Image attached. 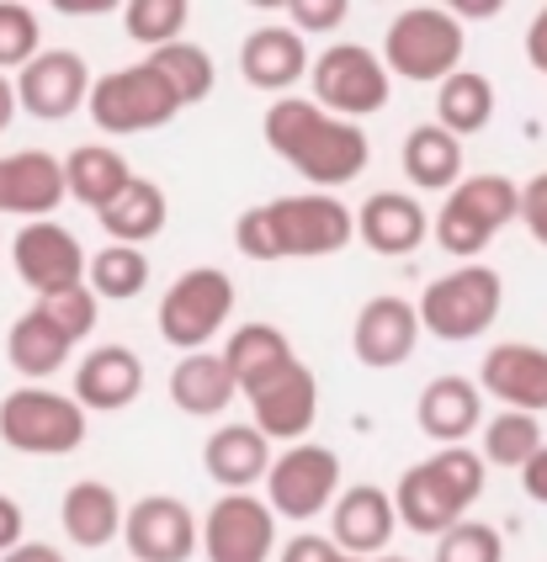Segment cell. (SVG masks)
I'll use <instances>...</instances> for the list:
<instances>
[{"instance_id": "1", "label": "cell", "mask_w": 547, "mask_h": 562, "mask_svg": "<svg viewBox=\"0 0 547 562\" xmlns=\"http://www.w3.org/2000/svg\"><path fill=\"white\" fill-rule=\"evenodd\" d=\"M356 239V213L341 196L324 191H298V196H277L260 202L250 213L234 218V245L245 260H320V255H341Z\"/></svg>"}, {"instance_id": "2", "label": "cell", "mask_w": 547, "mask_h": 562, "mask_svg": "<svg viewBox=\"0 0 547 562\" xmlns=\"http://www.w3.org/2000/svg\"><path fill=\"white\" fill-rule=\"evenodd\" d=\"M468 54V32L447 5H404L383 32V69L388 80H415V86H442L457 75V64Z\"/></svg>"}, {"instance_id": "3", "label": "cell", "mask_w": 547, "mask_h": 562, "mask_svg": "<svg viewBox=\"0 0 547 562\" xmlns=\"http://www.w3.org/2000/svg\"><path fill=\"white\" fill-rule=\"evenodd\" d=\"M515 187L511 176H462L457 187L447 191V202H442V213L431 218V234H436V245L451 255V260H479L489 245H494V234L500 228H511L515 223Z\"/></svg>"}, {"instance_id": "4", "label": "cell", "mask_w": 547, "mask_h": 562, "mask_svg": "<svg viewBox=\"0 0 547 562\" xmlns=\"http://www.w3.org/2000/svg\"><path fill=\"white\" fill-rule=\"evenodd\" d=\"M505 308V281L494 266H457L451 277H436L415 303L420 335H436L447 345H468L479 340L483 329L500 318Z\"/></svg>"}, {"instance_id": "5", "label": "cell", "mask_w": 547, "mask_h": 562, "mask_svg": "<svg viewBox=\"0 0 547 562\" xmlns=\"http://www.w3.org/2000/svg\"><path fill=\"white\" fill-rule=\"evenodd\" d=\"M86 408L48 382H22L0 398V440L22 457H69L86 446Z\"/></svg>"}, {"instance_id": "6", "label": "cell", "mask_w": 547, "mask_h": 562, "mask_svg": "<svg viewBox=\"0 0 547 562\" xmlns=\"http://www.w3.org/2000/svg\"><path fill=\"white\" fill-rule=\"evenodd\" d=\"M234 303H239V292H234V277H228V271H219V266L181 271V277L165 286L160 313H155V318H160V340L176 345L181 356L208 350V340L228 324Z\"/></svg>"}, {"instance_id": "7", "label": "cell", "mask_w": 547, "mask_h": 562, "mask_svg": "<svg viewBox=\"0 0 547 562\" xmlns=\"http://www.w3.org/2000/svg\"><path fill=\"white\" fill-rule=\"evenodd\" d=\"M309 80H314V106L341 123H361L383 112L393 95L383 59L367 43H330L320 59H309Z\"/></svg>"}, {"instance_id": "8", "label": "cell", "mask_w": 547, "mask_h": 562, "mask_svg": "<svg viewBox=\"0 0 547 562\" xmlns=\"http://www.w3.org/2000/svg\"><path fill=\"white\" fill-rule=\"evenodd\" d=\"M86 112L91 123L107 133V138H133V133H149V127H165L181 106L149 64H129V69H112L91 80V95H86Z\"/></svg>"}, {"instance_id": "9", "label": "cell", "mask_w": 547, "mask_h": 562, "mask_svg": "<svg viewBox=\"0 0 547 562\" xmlns=\"http://www.w3.org/2000/svg\"><path fill=\"white\" fill-rule=\"evenodd\" d=\"M260 483H266V509L277 520H314L341 494V457L330 446L298 440L282 457H271Z\"/></svg>"}, {"instance_id": "10", "label": "cell", "mask_w": 547, "mask_h": 562, "mask_svg": "<svg viewBox=\"0 0 547 562\" xmlns=\"http://www.w3.org/2000/svg\"><path fill=\"white\" fill-rule=\"evenodd\" d=\"M91 80H97V75H91L86 54H75V48H43V54H37L33 64H22L16 80H11L16 112H27L37 123H65L69 112L86 106Z\"/></svg>"}, {"instance_id": "11", "label": "cell", "mask_w": 547, "mask_h": 562, "mask_svg": "<svg viewBox=\"0 0 547 562\" xmlns=\"http://www.w3.org/2000/svg\"><path fill=\"white\" fill-rule=\"evenodd\" d=\"M208 562H271L277 552V515L260 494H224L197 526Z\"/></svg>"}, {"instance_id": "12", "label": "cell", "mask_w": 547, "mask_h": 562, "mask_svg": "<svg viewBox=\"0 0 547 562\" xmlns=\"http://www.w3.org/2000/svg\"><path fill=\"white\" fill-rule=\"evenodd\" d=\"M245 398H250V425L271 446H298V440H309L314 419H320V376L303 361H288L282 372L266 376Z\"/></svg>"}, {"instance_id": "13", "label": "cell", "mask_w": 547, "mask_h": 562, "mask_svg": "<svg viewBox=\"0 0 547 562\" xmlns=\"http://www.w3.org/2000/svg\"><path fill=\"white\" fill-rule=\"evenodd\" d=\"M11 266H16L22 286H33L37 297H54V292H69L86 281V245L65 223L37 218L22 223V234L11 239Z\"/></svg>"}, {"instance_id": "14", "label": "cell", "mask_w": 547, "mask_h": 562, "mask_svg": "<svg viewBox=\"0 0 547 562\" xmlns=\"http://www.w3.org/2000/svg\"><path fill=\"white\" fill-rule=\"evenodd\" d=\"M292 170L309 181V187H320L324 196H335L341 187H351L367 176V165H372V144H367V133L361 123H341V117H330L324 112L314 133L303 138V149L288 159Z\"/></svg>"}, {"instance_id": "15", "label": "cell", "mask_w": 547, "mask_h": 562, "mask_svg": "<svg viewBox=\"0 0 547 562\" xmlns=\"http://www.w3.org/2000/svg\"><path fill=\"white\" fill-rule=\"evenodd\" d=\"M479 387L483 398L515 408V414H547V350L526 340H500L489 356L479 361Z\"/></svg>"}, {"instance_id": "16", "label": "cell", "mask_w": 547, "mask_h": 562, "mask_svg": "<svg viewBox=\"0 0 547 562\" xmlns=\"http://www.w3.org/2000/svg\"><path fill=\"white\" fill-rule=\"evenodd\" d=\"M420 345V318H415V303L410 297H367L361 313L351 324V356L367 367V372H393L415 356Z\"/></svg>"}, {"instance_id": "17", "label": "cell", "mask_w": 547, "mask_h": 562, "mask_svg": "<svg viewBox=\"0 0 547 562\" xmlns=\"http://www.w3.org/2000/svg\"><path fill=\"white\" fill-rule=\"evenodd\" d=\"M123 541H129L133 562H192L197 515L170 494H149L123 509Z\"/></svg>"}, {"instance_id": "18", "label": "cell", "mask_w": 547, "mask_h": 562, "mask_svg": "<svg viewBox=\"0 0 547 562\" xmlns=\"http://www.w3.org/2000/svg\"><path fill=\"white\" fill-rule=\"evenodd\" d=\"M399 531V515H393V499L372 483H356V488H341L335 504H330V547L341 558H383L388 541Z\"/></svg>"}, {"instance_id": "19", "label": "cell", "mask_w": 547, "mask_h": 562, "mask_svg": "<svg viewBox=\"0 0 547 562\" xmlns=\"http://www.w3.org/2000/svg\"><path fill=\"white\" fill-rule=\"evenodd\" d=\"M59 202H65V165L48 149H22L0 159V213L37 223L54 218Z\"/></svg>"}, {"instance_id": "20", "label": "cell", "mask_w": 547, "mask_h": 562, "mask_svg": "<svg viewBox=\"0 0 547 562\" xmlns=\"http://www.w3.org/2000/svg\"><path fill=\"white\" fill-rule=\"evenodd\" d=\"M356 239L372 255H388V260L415 255L431 239V213L420 207V196H410V191H378L356 213Z\"/></svg>"}, {"instance_id": "21", "label": "cell", "mask_w": 547, "mask_h": 562, "mask_svg": "<svg viewBox=\"0 0 547 562\" xmlns=\"http://www.w3.org/2000/svg\"><path fill=\"white\" fill-rule=\"evenodd\" d=\"M144 393V361L133 345H97L80 367H75V404L86 408H101V414H118L129 408L133 398Z\"/></svg>"}, {"instance_id": "22", "label": "cell", "mask_w": 547, "mask_h": 562, "mask_svg": "<svg viewBox=\"0 0 547 562\" xmlns=\"http://www.w3.org/2000/svg\"><path fill=\"white\" fill-rule=\"evenodd\" d=\"M415 419L436 446H462L468 436H479L483 425V393L473 387V376H457V372L431 376L420 387Z\"/></svg>"}, {"instance_id": "23", "label": "cell", "mask_w": 547, "mask_h": 562, "mask_svg": "<svg viewBox=\"0 0 547 562\" xmlns=\"http://www.w3.org/2000/svg\"><path fill=\"white\" fill-rule=\"evenodd\" d=\"M239 75L256 91L288 95L303 75H309V43L292 27H256L239 43Z\"/></svg>"}, {"instance_id": "24", "label": "cell", "mask_w": 547, "mask_h": 562, "mask_svg": "<svg viewBox=\"0 0 547 562\" xmlns=\"http://www.w3.org/2000/svg\"><path fill=\"white\" fill-rule=\"evenodd\" d=\"M271 457L277 451H271V440L260 436L256 425H219L208 436V446H202V468L228 494H250L260 477H266Z\"/></svg>"}, {"instance_id": "25", "label": "cell", "mask_w": 547, "mask_h": 562, "mask_svg": "<svg viewBox=\"0 0 547 562\" xmlns=\"http://www.w3.org/2000/svg\"><path fill=\"white\" fill-rule=\"evenodd\" d=\"M388 499H393V515L415 536H442L457 520H468V509L451 499V488L442 483V472L431 468V462H415V468L399 472V483H393Z\"/></svg>"}, {"instance_id": "26", "label": "cell", "mask_w": 547, "mask_h": 562, "mask_svg": "<svg viewBox=\"0 0 547 562\" xmlns=\"http://www.w3.org/2000/svg\"><path fill=\"white\" fill-rule=\"evenodd\" d=\"M165 218H170V202H165L160 181H149V176H133L129 187L97 213V223L112 234V245H133V250H144L149 239H160Z\"/></svg>"}, {"instance_id": "27", "label": "cell", "mask_w": 547, "mask_h": 562, "mask_svg": "<svg viewBox=\"0 0 547 562\" xmlns=\"http://www.w3.org/2000/svg\"><path fill=\"white\" fill-rule=\"evenodd\" d=\"M69 350H75V345L59 335V324L37 308V303L5 329V361H11V372H22L27 382H48L54 372H65Z\"/></svg>"}, {"instance_id": "28", "label": "cell", "mask_w": 547, "mask_h": 562, "mask_svg": "<svg viewBox=\"0 0 547 562\" xmlns=\"http://www.w3.org/2000/svg\"><path fill=\"white\" fill-rule=\"evenodd\" d=\"M234 376H228L224 356L219 350H192V356H181L176 361V372H170V404L181 408V414H192V419H213V414H224L234 404Z\"/></svg>"}, {"instance_id": "29", "label": "cell", "mask_w": 547, "mask_h": 562, "mask_svg": "<svg viewBox=\"0 0 547 562\" xmlns=\"http://www.w3.org/2000/svg\"><path fill=\"white\" fill-rule=\"evenodd\" d=\"M59 520H65V536L75 547L97 552L123 536V499H118V488H107L97 477H80L59 504Z\"/></svg>"}, {"instance_id": "30", "label": "cell", "mask_w": 547, "mask_h": 562, "mask_svg": "<svg viewBox=\"0 0 547 562\" xmlns=\"http://www.w3.org/2000/svg\"><path fill=\"white\" fill-rule=\"evenodd\" d=\"M219 356H224V367L239 393H256L266 376H277L288 361H298V356H292V340L277 324H239Z\"/></svg>"}, {"instance_id": "31", "label": "cell", "mask_w": 547, "mask_h": 562, "mask_svg": "<svg viewBox=\"0 0 547 562\" xmlns=\"http://www.w3.org/2000/svg\"><path fill=\"white\" fill-rule=\"evenodd\" d=\"M59 165H65V196H75L91 213H101L133 181V165L123 159V149H107V144H80Z\"/></svg>"}, {"instance_id": "32", "label": "cell", "mask_w": 547, "mask_h": 562, "mask_svg": "<svg viewBox=\"0 0 547 562\" xmlns=\"http://www.w3.org/2000/svg\"><path fill=\"white\" fill-rule=\"evenodd\" d=\"M399 165H404L410 187H420V191H451L457 181H462V144L451 138L447 127L420 123V127H410V133H404V155H399Z\"/></svg>"}, {"instance_id": "33", "label": "cell", "mask_w": 547, "mask_h": 562, "mask_svg": "<svg viewBox=\"0 0 547 562\" xmlns=\"http://www.w3.org/2000/svg\"><path fill=\"white\" fill-rule=\"evenodd\" d=\"M489 117H494V86H489V75L457 69V75H447V80L436 86V127H447L457 144L483 133Z\"/></svg>"}, {"instance_id": "34", "label": "cell", "mask_w": 547, "mask_h": 562, "mask_svg": "<svg viewBox=\"0 0 547 562\" xmlns=\"http://www.w3.org/2000/svg\"><path fill=\"white\" fill-rule=\"evenodd\" d=\"M144 64H149L165 86H170L176 106H197V101H208V95H213V86H219V64H213V54H208L202 43H187V37H181V43H165V48H155Z\"/></svg>"}, {"instance_id": "35", "label": "cell", "mask_w": 547, "mask_h": 562, "mask_svg": "<svg viewBox=\"0 0 547 562\" xmlns=\"http://www.w3.org/2000/svg\"><path fill=\"white\" fill-rule=\"evenodd\" d=\"M86 286L97 303H133L149 286V255L133 245H107V250L86 255Z\"/></svg>"}, {"instance_id": "36", "label": "cell", "mask_w": 547, "mask_h": 562, "mask_svg": "<svg viewBox=\"0 0 547 562\" xmlns=\"http://www.w3.org/2000/svg\"><path fill=\"white\" fill-rule=\"evenodd\" d=\"M479 462L483 468H511L521 472L532 457H537V446H543V419H532V414H515V408H500L494 419H483L479 425Z\"/></svg>"}, {"instance_id": "37", "label": "cell", "mask_w": 547, "mask_h": 562, "mask_svg": "<svg viewBox=\"0 0 547 562\" xmlns=\"http://www.w3.org/2000/svg\"><path fill=\"white\" fill-rule=\"evenodd\" d=\"M324 112L309 101V95H277L271 106H266V117H260V138H266V149L277 159H292L303 149V138L314 133Z\"/></svg>"}, {"instance_id": "38", "label": "cell", "mask_w": 547, "mask_h": 562, "mask_svg": "<svg viewBox=\"0 0 547 562\" xmlns=\"http://www.w3.org/2000/svg\"><path fill=\"white\" fill-rule=\"evenodd\" d=\"M192 22V5L187 0H129L123 5V27L133 43H144L149 54L165 43H181V32Z\"/></svg>"}, {"instance_id": "39", "label": "cell", "mask_w": 547, "mask_h": 562, "mask_svg": "<svg viewBox=\"0 0 547 562\" xmlns=\"http://www.w3.org/2000/svg\"><path fill=\"white\" fill-rule=\"evenodd\" d=\"M43 54V22H37L33 5H16V0H0V75L22 69Z\"/></svg>"}, {"instance_id": "40", "label": "cell", "mask_w": 547, "mask_h": 562, "mask_svg": "<svg viewBox=\"0 0 547 562\" xmlns=\"http://www.w3.org/2000/svg\"><path fill=\"white\" fill-rule=\"evenodd\" d=\"M431 562H505V541L483 520H457L451 531L436 536V558Z\"/></svg>"}, {"instance_id": "41", "label": "cell", "mask_w": 547, "mask_h": 562, "mask_svg": "<svg viewBox=\"0 0 547 562\" xmlns=\"http://www.w3.org/2000/svg\"><path fill=\"white\" fill-rule=\"evenodd\" d=\"M431 468L442 472V483L451 488V499L462 504V509H473L479 504V494H483V462H479V451L473 446H442L436 457H425Z\"/></svg>"}, {"instance_id": "42", "label": "cell", "mask_w": 547, "mask_h": 562, "mask_svg": "<svg viewBox=\"0 0 547 562\" xmlns=\"http://www.w3.org/2000/svg\"><path fill=\"white\" fill-rule=\"evenodd\" d=\"M37 308L48 313L54 324H59V335H65L69 345L91 340V329H97V313L101 303L91 297V286L80 281V286H69V292H54V297H37Z\"/></svg>"}, {"instance_id": "43", "label": "cell", "mask_w": 547, "mask_h": 562, "mask_svg": "<svg viewBox=\"0 0 547 562\" xmlns=\"http://www.w3.org/2000/svg\"><path fill=\"white\" fill-rule=\"evenodd\" d=\"M288 16L298 22V37L303 32H335L346 16H351V5L346 0H288Z\"/></svg>"}, {"instance_id": "44", "label": "cell", "mask_w": 547, "mask_h": 562, "mask_svg": "<svg viewBox=\"0 0 547 562\" xmlns=\"http://www.w3.org/2000/svg\"><path fill=\"white\" fill-rule=\"evenodd\" d=\"M515 218L526 223V234L547 250V170L521 187V196H515Z\"/></svg>"}, {"instance_id": "45", "label": "cell", "mask_w": 547, "mask_h": 562, "mask_svg": "<svg viewBox=\"0 0 547 562\" xmlns=\"http://www.w3.org/2000/svg\"><path fill=\"white\" fill-rule=\"evenodd\" d=\"M282 562H341V552L330 547V536L303 531V536H292L288 547H282Z\"/></svg>"}, {"instance_id": "46", "label": "cell", "mask_w": 547, "mask_h": 562, "mask_svg": "<svg viewBox=\"0 0 547 562\" xmlns=\"http://www.w3.org/2000/svg\"><path fill=\"white\" fill-rule=\"evenodd\" d=\"M22 531H27V520H22V504L0 494V558H5L11 547H22V541H27Z\"/></svg>"}, {"instance_id": "47", "label": "cell", "mask_w": 547, "mask_h": 562, "mask_svg": "<svg viewBox=\"0 0 547 562\" xmlns=\"http://www.w3.org/2000/svg\"><path fill=\"white\" fill-rule=\"evenodd\" d=\"M521 488H526V499L532 504H547V440L537 446V457L521 468Z\"/></svg>"}, {"instance_id": "48", "label": "cell", "mask_w": 547, "mask_h": 562, "mask_svg": "<svg viewBox=\"0 0 547 562\" xmlns=\"http://www.w3.org/2000/svg\"><path fill=\"white\" fill-rule=\"evenodd\" d=\"M526 64H532L537 75H547V5L526 22Z\"/></svg>"}, {"instance_id": "49", "label": "cell", "mask_w": 547, "mask_h": 562, "mask_svg": "<svg viewBox=\"0 0 547 562\" xmlns=\"http://www.w3.org/2000/svg\"><path fill=\"white\" fill-rule=\"evenodd\" d=\"M0 562H65V552L48 547V541H22V547H11Z\"/></svg>"}, {"instance_id": "50", "label": "cell", "mask_w": 547, "mask_h": 562, "mask_svg": "<svg viewBox=\"0 0 547 562\" xmlns=\"http://www.w3.org/2000/svg\"><path fill=\"white\" fill-rule=\"evenodd\" d=\"M447 11L457 22H462V16H500V0H451Z\"/></svg>"}, {"instance_id": "51", "label": "cell", "mask_w": 547, "mask_h": 562, "mask_svg": "<svg viewBox=\"0 0 547 562\" xmlns=\"http://www.w3.org/2000/svg\"><path fill=\"white\" fill-rule=\"evenodd\" d=\"M59 16H112V0H59Z\"/></svg>"}, {"instance_id": "52", "label": "cell", "mask_w": 547, "mask_h": 562, "mask_svg": "<svg viewBox=\"0 0 547 562\" xmlns=\"http://www.w3.org/2000/svg\"><path fill=\"white\" fill-rule=\"evenodd\" d=\"M16 123V91H11V75H0V133Z\"/></svg>"}, {"instance_id": "53", "label": "cell", "mask_w": 547, "mask_h": 562, "mask_svg": "<svg viewBox=\"0 0 547 562\" xmlns=\"http://www.w3.org/2000/svg\"><path fill=\"white\" fill-rule=\"evenodd\" d=\"M372 562H410V558H393V552H383V558H372Z\"/></svg>"}, {"instance_id": "54", "label": "cell", "mask_w": 547, "mask_h": 562, "mask_svg": "<svg viewBox=\"0 0 547 562\" xmlns=\"http://www.w3.org/2000/svg\"><path fill=\"white\" fill-rule=\"evenodd\" d=\"M341 562H361V558H341Z\"/></svg>"}]
</instances>
